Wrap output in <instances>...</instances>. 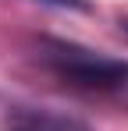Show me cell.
Segmentation results:
<instances>
[{
  "label": "cell",
  "instance_id": "obj_2",
  "mask_svg": "<svg viewBox=\"0 0 128 131\" xmlns=\"http://www.w3.org/2000/svg\"><path fill=\"white\" fill-rule=\"evenodd\" d=\"M7 131H93L78 117L53 113L43 106H14L7 113Z\"/></svg>",
  "mask_w": 128,
  "mask_h": 131
},
{
  "label": "cell",
  "instance_id": "obj_4",
  "mask_svg": "<svg viewBox=\"0 0 128 131\" xmlns=\"http://www.w3.org/2000/svg\"><path fill=\"white\" fill-rule=\"evenodd\" d=\"M121 28H125V32H128V21H121Z\"/></svg>",
  "mask_w": 128,
  "mask_h": 131
},
{
  "label": "cell",
  "instance_id": "obj_1",
  "mask_svg": "<svg viewBox=\"0 0 128 131\" xmlns=\"http://www.w3.org/2000/svg\"><path fill=\"white\" fill-rule=\"evenodd\" d=\"M43 60L61 78L75 82V85H85V89L128 85V64L125 60H110L103 53H93V50H82V46H71V43H50Z\"/></svg>",
  "mask_w": 128,
  "mask_h": 131
},
{
  "label": "cell",
  "instance_id": "obj_3",
  "mask_svg": "<svg viewBox=\"0 0 128 131\" xmlns=\"http://www.w3.org/2000/svg\"><path fill=\"white\" fill-rule=\"evenodd\" d=\"M50 7H64V11H89V0H39Z\"/></svg>",
  "mask_w": 128,
  "mask_h": 131
}]
</instances>
